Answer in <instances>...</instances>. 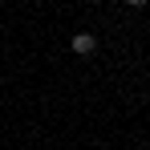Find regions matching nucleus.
I'll use <instances>...</instances> for the list:
<instances>
[{"instance_id": "nucleus-1", "label": "nucleus", "mask_w": 150, "mask_h": 150, "mask_svg": "<svg viewBox=\"0 0 150 150\" xmlns=\"http://www.w3.org/2000/svg\"><path fill=\"white\" fill-rule=\"evenodd\" d=\"M69 45H73V53L89 57V53L98 49V37H93V33H73V41H69Z\"/></svg>"}, {"instance_id": "nucleus-2", "label": "nucleus", "mask_w": 150, "mask_h": 150, "mask_svg": "<svg viewBox=\"0 0 150 150\" xmlns=\"http://www.w3.org/2000/svg\"><path fill=\"white\" fill-rule=\"evenodd\" d=\"M126 4H130V8H142V4H146V0H126Z\"/></svg>"}]
</instances>
